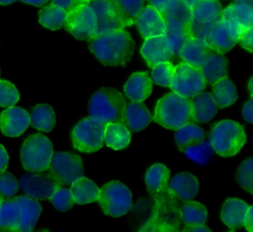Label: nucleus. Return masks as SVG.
<instances>
[{
  "mask_svg": "<svg viewBox=\"0 0 253 232\" xmlns=\"http://www.w3.org/2000/svg\"><path fill=\"white\" fill-rule=\"evenodd\" d=\"M229 7L245 30L253 28V0H233Z\"/></svg>",
  "mask_w": 253,
  "mask_h": 232,
  "instance_id": "nucleus-38",
  "label": "nucleus"
},
{
  "mask_svg": "<svg viewBox=\"0 0 253 232\" xmlns=\"http://www.w3.org/2000/svg\"><path fill=\"white\" fill-rule=\"evenodd\" d=\"M48 170L59 185L72 184L84 174L82 158L69 152L53 153Z\"/></svg>",
  "mask_w": 253,
  "mask_h": 232,
  "instance_id": "nucleus-9",
  "label": "nucleus"
},
{
  "mask_svg": "<svg viewBox=\"0 0 253 232\" xmlns=\"http://www.w3.org/2000/svg\"><path fill=\"white\" fill-rule=\"evenodd\" d=\"M206 87V82L200 69L195 68L185 62H180L175 66L170 88L172 92L190 98L202 92Z\"/></svg>",
  "mask_w": 253,
  "mask_h": 232,
  "instance_id": "nucleus-11",
  "label": "nucleus"
},
{
  "mask_svg": "<svg viewBox=\"0 0 253 232\" xmlns=\"http://www.w3.org/2000/svg\"><path fill=\"white\" fill-rule=\"evenodd\" d=\"M253 28H249L245 31H243L237 39V43H239V45L247 50L249 53L253 52Z\"/></svg>",
  "mask_w": 253,
  "mask_h": 232,
  "instance_id": "nucleus-46",
  "label": "nucleus"
},
{
  "mask_svg": "<svg viewBox=\"0 0 253 232\" xmlns=\"http://www.w3.org/2000/svg\"><path fill=\"white\" fill-rule=\"evenodd\" d=\"M104 142L114 150H122L130 142V132L123 123H110L105 127Z\"/></svg>",
  "mask_w": 253,
  "mask_h": 232,
  "instance_id": "nucleus-33",
  "label": "nucleus"
},
{
  "mask_svg": "<svg viewBox=\"0 0 253 232\" xmlns=\"http://www.w3.org/2000/svg\"><path fill=\"white\" fill-rule=\"evenodd\" d=\"M125 94L134 102L144 101L152 91V81L147 72H133L124 86Z\"/></svg>",
  "mask_w": 253,
  "mask_h": 232,
  "instance_id": "nucleus-23",
  "label": "nucleus"
},
{
  "mask_svg": "<svg viewBox=\"0 0 253 232\" xmlns=\"http://www.w3.org/2000/svg\"><path fill=\"white\" fill-rule=\"evenodd\" d=\"M248 89H249L250 95L252 96V95H253V90H252V77L250 78V80H249V82H248Z\"/></svg>",
  "mask_w": 253,
  "mask_h": 232,
  "instance_id": "nucleus-55",
  "label": "nucleus"
},
{
  "mask_svg": "<svg viewBox=\"0 0 253 232\" xmlns=\"http://www.w3.org/2000/svg\"><path fill=\"white\" fill-rule=\"evenodd\" d=\"M149 5L153 7L155 10H157L159 13L167 6L170 0H147Z\"/></svg>",
  "mask_w": 253,
  "mask_h": 232,
  "instance_id": "nucleus-51",
  "label": "nucleus"
},
{
  "mask_svg": "<svg viewBox=\"0 0 253 232\" xmlns=\"http://www.w3.org/2000/svg\"><path fill=\"white\" fill-rule=\"evenodd\" d=\"M229 232H234V231H229Z\"/></svg>",
  "mask_w": 253,
  "mask_h": 232,
  "instance_id": "nucleus-57",
  "label": "nucleus"
},
{
  "mask_svg": "<svg viewBox=\"0 0 253 232\" xmlns=\"http://www.w3.org/2000/svg\"><path fill=\"white\" fill-rule=\"evenodd\" d=\"M209 139L214 153L226 158L235 156L245 145L247 137L241 124L226 119L212 126Z\"/></svg>",
  "mask_w": 253,
  "mask_h": 232,
  "instance_id": "nucleus-5",
  "label": "nucleus"
},
{
  "mask_svg": "<svg viewBox=\"0 0 253 232\" xmlns=\"http://www.w3.org/2000/svg\"><path fill=\"white\" fill-rule=\"evenodd\" d=\"M238 36L222 20H219L207 32L204 41L212 51L224 55L237 44Z\"/></svg>",
  "mask_w": 253,
  "mask_h": 232,
  "instance_id": "nucleus-15",
  "label": "nucleus"
},
{
  "mask_svg": "<svg viewBox=\"0 0 253 232\" xmlns=\"http://www.w3.org/2000/svg\"><path fill=\"white\" fill-rule=\"evenodd\" d=\"M183 153L187 156L188 159H190L194 163L200 166H205L209 164V162L212 158L214 150L211 146L210 139L205 138L200 144L185 149Z\"/></svg>",
  "mask_w": 253,
  "mask_h": 232,
  "instance_id": "nucleus-36",
  "label": "nucleus"
},
{
  "mask_svg": "<svg viewBox=\"0 0 253 232\" xmlns=\"http://www.w3.org/2000/svg\"><path fill=\"white\" fill-rule=\"evenodd\" d=\"M163 37L172 56L179 57V53L183 45L192 38L190 25L165 24Z\"/></svg>",
  "mask_w": 253,
  "mask_h": 232,
  "instance_id": "nucleus-26",
  "label": "nucleus"
},
{
  "mask_svg": "<svg viewBox=\"0 0 253 232\" xmlns=\"http://www.w3.org/2000/svg\"><path fill=\"white\" fill-rule=\"evenodd\" d=\"M179 215L185 225L200 226L206 223L208 211L205 205L198 201H185L179 207Z\"/></svg>",
  "mask_w": 253,
  "mask_h": 232,
  "instance_id": "nucleus-34",
  "label": "nucleus"
},
{
  "mask_svg": "<svg viewBox=\"0 0 253 232\" xmlns=\"http://www.w3.org/2000/svg\"><path fill=\"white\" fill-rule=\"evenodd\" d=\"M136 29L143 39L163 36L165 30L164 21L160 13L150 5L144 6L135 17Z\"/></svg>",
  "mask_w": 253,
  "mask_h": 232,
  "instance_id": "nucleus-17",
  "label": "nucleus"
},
{
  "mask_svg": "<svg viewBox=\"0 0 253 232\" xmlns=\"http://www.w3.org/2000/svg\"><path fill=\"white\" fill-rule=\"evenodd\" d=\"M243 226H245L248 232H253V206H249L244 217Z\"/></svg>",
  "mask_w": 253,
  "mask_h": 232,
  "instance_id": "nucleus-48",
  "label": "nucleus"
},
{
  "mask_svg": "<svg viewBox=\"0 0 253 232\" xmlns=\"http://www.w3.org/2000/svg\"><path fill=\"white\" fill-rule=\"evenodd\" d=\"M20 1L30 4V5L37 6V7H41V6H43L44 4H46L49 0H20Z\"/></svg>",
  "mask_w": 253,
  "mask_h": 232,
  "instance_id": "nucleus-52",
  "label": "nucleus"
},
{
  "mask_svg": "<svg viewBox=\"0 0 253 232\" xmlns=\"http://www.w3.org/2000/svg\"><path fill=\"white\" fill-rule=\"evenodd\" d=\"M97 20L96 36L125 30L126 22L112 0H91L88 4Z\"/></svg>",
  "mask_w": 253,
  "mask_h": 232,
  "instance_id": "nucleus-12",
  "label": "nucleus"
},
{
  "mask_svg": "<svg viewBox=\"0 0 253 232\" xmlns=\"http://www.w3.org/2000/svg\"><path fill=\"white\" fill-rule=\"evenodd\" d=\"M48 199L50 200L51 204L55 207V209L61 212L69 210L75 204L71 190L61 185L56 187V189L53 191V193Z\"/></svg>",
  "mask_w": 253,
  "mask_h": 232,
  "instance_id": "nucleus-40",
  "label": "nucleus"
},
{
  "mask_svg": "<svg viewBox=\"0 0 253 232\" xmlns=\"http://www.w3.org/2000/svg\"><path fill=\"white\" fill-rule=\"evenodd\" d=\"M168 189L176 198L189 201L198 194L199 180L194 174L188 172H182L171 178Z\"/></svg>",
  "mask_w": 253,
  "mask_h": 232,
  "instance_id": "nucleus-20",
  "label": "nucleus"
},
{
  "mask_svg": "<svg viewBox=\"0 0 253 232\" xmlns=\"http://www.w3.org/2000/svg\"><path fill=\"white\" fill-rule=\"evenodd\" d=\"M124 95L113 87H103L96 90L88 103L89 117L103 123H122L126 109Z\"/></svg>",
  "mask_w": 253,
  "mask_h": 232,
  "instance_id": "nucleus-3",
  "label": "nucleus"
},
{
  "mask_svg": "<svg viewBox=\"0 0 253 232\" xmlns=\"http://www.w3.org/2000/svg\"><path fill=\"white\" fill-rule=\"evenodd\" d=\"M249 205L239 198H228L224 201L220 211L222 222L230 229H239L243 227L244 217Z\"/></svg>",
  "mask_w": 253,
  "mask_h": 232,
  "instance_id": "nucleus-24",
  "label": "nucleus"
},
{
  "mask_svg": "<svg viewBox=\"0 0 253 232\" xmlns=\"http://www.w3.org/2000/svg\"><path fill=\"white\" fill-rule=\"evenodd\" d=\"M191 103V122H209L217 113L218 107L210 92H200L190 100Z\"/></svg>",
  "mask_w": 253,
  "mask_h": 232,
  "instance_id": "nucleus-21",
  "label": "nucleus"
},
{
  "mask_svg": "<svg viewBox=\"0 0 253 232\" xmlns=\"http://www.w3.org/2000/svg\"><path fill=\"white\" fill-rule=\"evenodd\" d=\"M20 99V93L16 86L8 81L0 79V106L13 107Z\"/></svg>",
  "mask_w": 253,
  "mask_h": 232,
  "instance_id": "nucleus-42",
  "label": "nucleus"
},
{
  "mask_svg": "<svg viewBox=\"0 0 253 232\" xmlns=\"http://www.w3.org/2000/svg\"><path fill=\"white\" fill-rule=\"evenodd\" d=\"M70 190L74 202L80 205L97 201L100 193V188L90 178L85 176L74 181L71 184Z\"/></svg>",
  "mask_w": 253,
  "mask_h": 232,
  "instance_id": "nucleus-31",
  "label": "nucleus"
},
{
  "mask_svg": "<svg viewBox=\"0 0 253 232\" xmlns=\"http://www.w3.org/2000/svg\"><path fill=\"white\" fill-rule=\"evenodd\" d=\"M91 0H51L50 4L62 8L67 14L80 8L81 6L87 5Z\"/></svg>",
  "mask_w": 253,
  "mask_h": 232,
  "instance_id": "nucleus-45",
  "label": "nucleus"
},
{
  "mask_svg": "<svg viewBox=\"0 0 253 232\" xmlns=\"http://www.w3.org/2000/svg\"><path fill=\"white\" fill-rule=\"evenodd\" d=\"M175 65L171 61L159 62L152 67L151 81L157 85L170 87Z\"/></svg>",
  "mask_w": 253,
  "mask_h": 232,
  "instance_id": "nucleus-39",
  "label": "nucleus"
},
{
  "mask_svg": "<svg viewBox=\"0 0 253 232\" xmlns=\"http://www.w3.org/2000/svg\"><path fill=\"white\" fill-rule=\"evenodd\" d=\"M180 232H211L209 227L206 225H200V226H189L185 225Z\"/></svg>",
  "mask_w": 253,
  "mask_h": 232,
  "instance_id": "nucleus-50",
  "label": "nucleus"
},
{
  "mask_svg": "<svg viewBox=\"0 0 253 232\" xmlns=\"http://www.w3.org/2000/svg\"><path fill=\"white\" fill-rule=\"evenodd\" d=\"M16 0H0V5H8L14 3Z\"/></svg>",
  "mask_w": 253,
  "mask_h": 232,
  "instance_id": "nucleus-54",
  "label": "nucleus"
},
{
  "mask_svg": "<svg viewBox=\"0 0 253 232\" xmlns=\"http://www.w3.org/2000/svg\"><path fill=\"white\" fill-rule=\"evenodd\" d=\"M41 213L39 201L28 195L3 198L0 204V232H33Z\"/></svg>",
  "mask_w": 253,
  "mask_h": 232,
  "instance_id": "nucleus-1",
  "label": "nucleus"
},
{
  "mask_svg": "<svg viewBox=\"0 0 253 232\" xmlns=\"http://www.w3.org/2000/svg\"><path fill=\"white\" fill-rule=\"evenodd\" d=\"M63 26L75 39L90 40L96 36L97 31L95 13L90 6H81L67 14Z\"/></svg>",
  "mask_w": 253,
  "mask_h": 232,
  "instance_id": "nucleus-13",
  "label": "nucleus"
},
{
  "mask_svg": "<svg viewBox=\"0 0 253 232\" xmlns=\"http://www.w3.org/2000/svg\"><path fill=\"white\" fill-rule=\"evenodd\" d=\"M164 24L190 25L192 9L184 0H170L167 6L160 12Z\"/></svg>",
  "mask_w": 253,
  "mask_h": 232,
  "instance_id": "nucleus-27",
  "label": "nucleus"
},
{
  "mask_svg": "<svg viewBox=\"0 0 253 232\" xmlns=\"http://www.w3.org/2000/svg\"><path fill=\"white\" fill-rule=\"evenodd\" d=\"M122 14L126 27L133 24L135 17L144 7V0H112Z\"/></svg>",
  "mask_w": 253,
  "mask_h": 232,
  "instance_id": "nucleus-37",
  "label": "nucleus"
},
{
  "mask_svg": "<svg viewBox=\"0 0 253 232\" xmlns=\"http://www.w3.org/2000/svg\"><path fill=\"white\" fill-rule=\"evenodd\" d=\"M152 119L167 129H179L191 122L190 98L174 92L165 94L157 101Z\"/></svg>",
  "mask_w": 253,
  "mask_h": 232,
  "instance_id": "nucleus-4",
  "label": "nucleus"
},
{
  "mask_svg": "<svg viewBox=\"0 0 253 232\" xmlns=\"http://www.w3.org/2000/svg\"><path fill=\"white\" fill-rule=\"evenodd\" d=\"M175 131V142L182 152L187 148L200 144L206 138L204 129L193 122H189Z\"/></svg>",
  "mask_w": 253,
  "mask_h": 232,
  "instance_id": "nucleus-30",
  "label": "nucleus"
},
{
  "mask_svg": "<svg viewBox=\"0 0 253 232\" xmlns=\"http://www.w3.org/2000/svg\"><path fill=\"white\" fill-rule=\"evenodd\" d=\"M140 54L150 68L159 62L171 61L173 58V56L168 50L163 36L145 39L140 49Z\"/></svg>",
  "mask_w": 253,
  "mask_h": 232,
  "instance_id": "nucleus-18",
  "label": "nucleus"
},
{
  "mask_svg": "<svg viewBox=\"0 0 253 232\" xmlns=\"http://www.w3.org/2000/svg\"><path fill=\"white\" fill-rule=\"evenodd\" d=\"M187 4H188V6L189 7H193L194 5H196L198 2H200V1H202V0H184Z\"/></svg>",
  "mask_w": 253,
  "mask_h": 232,
  "instance_id": "nucleus-53",
  "label": "nucleus"
},
{
  "mask_svg": "<svg viewBox=\"0 0 253 232\" xmlns=\"http://www.w3.org/2000/svg\"><path fill=\"white\" fill-rule=\"evenodd\" d=\"M29 125V113L21 107H9L0 115V129L5 136L18 137L27 130Z\"/></svg>",
  "mask_w": 253,
  "mask_h": 232,
  "instance_id": "nucleus-16",
  "label": "nucleus"
},
{
  "mask_svg": "<svg viewBox=\"0 0 253 232\" xmlns=\"http://www.w3.org/2000/svg\"><path fill=\"white\" fill-rule=\"evenodd\" d=\"M211 94L218 108H225L232 105L238 98L237 89L228 76L213 83Z\"/></svg>",
  "mask_w": 253,
  "mask_h": 232,
  "instance_id": "nucleus-29",
  "label": "nucleus"
},
{
  "mask_svg": "<svg viewBox=\"0 0 253 232\" xmlns=\"http://www.w3.org/2000/svg\"><path fill=\"white\" fill-rule=\"evenodd\" d=\"M200 70L205 82L212 85L216 81L227 76L228 59L224 57V55L213 51L209 56Z\"/></svg>",
  "mask_w": 253,
  "mask_h": 232,
  "instance_id": "nucleus-25",
  "label": "nucleus"
},
{
  "mask_svg": "<svg viewBox=\"0 0 253 232\" xmlns=\"http://www.w3.org/2000/svg\"><path fill=\"white\" fill-rule=\"evenodd\" d=\"M2 199H3V197H2V196H0V204H1V201H2Z\"/></svg>",
  "mask_w": 253,
  "mask_h": 232,
  "instance_id": "nucleus-56",
  "label": "nucleus"
},
{
  "mask_svg": "<svg viewBox=\"0 0 253 232\" xmlns=\"http://www.w3.org/2000/svg\"><path fill=\"white\" fill-rule=\"evenodd\" d=\"M213 51L206 44L204 40L191 38L181 48L179 57L183 62L201 69L209 56Z\"/></svg>",
  "mask_w": 253,
  "mask_h": 232,
  "instance_id": "nucleus-19",
  "label": "nucleus"
},
{
  "mask_svg": "<svg viewBox=\"0 0 253 232\" xmlns=\"http://www.w3.org/2000/svg\"><path fill=\"white\" fill-rule=\"evenodd\" d=\"M29 116L30 124L40 131L50 132L55 125V113L49 104L36 105Z\"/></svg>",
  "mask_w": 253,
  "mask_h": 232,
  "instance_id": "nucleus-32",
  "label": "nucleus"
},
{
  "mask_svg": "<svg viewBox=\"0 0 253 232\" xmlns=\"http://www.w3.org/2000/svg\"><path fill=\"white\" fill-rule=\"evenodd\" d=\"M53 154L50 140L42 134H33L23 143L21 162L23 168L31 173H41L48 169Z\"/></svg>",
  "mask_w": 253,
  "mask_h": 232,
  "instance_id": "nucleus-6",
  "label": "nucleus"
},
{
  "mask_svg": "<svg viewBox=\"0 0 253 232\" xmlns=\"http://www.w3.org/2000/svg\"><path fill=\"white\" fill-rule=\"evenodd\" d=\"M221 20L231 29L233 30L236 34L240 35L243 31H245V29L242 27V25L240 24L236 14L234 13V11L227 6L226 8L222 9V14H221ZM247 30V29H246Z\"/></svg>",
  "mask_w": 253,
  "mask_h": 232,
  "instance_id": "nucleus-44",
  "label": "nucleus"
},
{
  "mask_svg": "<svg viewBox=\"0 0 253 232\" xmlns=\"http://www.w3.org/2000/svg\"><path fill=\"white\" fill-rule=\"evenodd\" d=\"M236 180L239 185L250 194L253 193V158L245 160L238 168Z\"/></svg>",
  "mask_w": 253,
  "mask_h": 232,
  "instance_id": "nucleus-41",
  "label": "nucleus"
},
{
  "mask_svg": "<svg viewBox=\"0 0 253 232\" xmlns=\"http://www.w3.org/2000/svg\"><path fill=\"white\" fill-rule=\"evenodd\" d=\"M170 176L169 169L163 164L156 163L152 165L145 174V183L151 196H155L168 187Z\"/></svg>",
  "mask_w": 253,
  "mask_h": 232,
  "instance_id": "nucleus-28",
  "label": "nucleus"
},
{
  "mask_svg": "<svg viewBox=\"0 0 253 232\" xmlns=\"http://www.w3.org/2000/svg\"><path fill=\"white\" fill-rule=\"evenodd\" d=\"M97 201L106 215L120 217L130 209L132 195L126 185L119 180H112L100 189Z\"/></svg>",
  "mask_w": 253,
  "mask_h": 232,
  "instance_id": "nucleus-7",
  "label": "nucleus"
},
{
  "mask_svg": "<svg viewBox=\"0 0 253 232\" xmlns=\"http://www.w3.org/2000/svg\"><path fill=\"white\" fill-rule=\"evenodd\" d=\"M9 163V157L5 148L0 144V172H3Z\"/></svg>",
  "mask_w": 253,
  "mask_h": 232,
  "instance_id": "nucleus-49",
  "label": "nucleus"
},
{
  "mask_svg": "<svg viewBox=\"0 0 253 232\" xmlns=\"http://www.w3.org/2000/svg\"><path fill=\"white\" fill-rule=\"evenodd\" d=\"M242 114L244 119L249 122L252 123L253 122V98L252 96L245 102L243 109H242Z\"/></svg>",
  "mask_w": 253,
  "mask_h": 232,
  "instance_id": "nucleus-47",
  "label": "nucleus"
},
{
  "mask_svg": "<svg viewBox=\"0 0 253 232\" xmlns=\"http://www.w3.org/2000/svg\"><path fill=\"white\" fill-rule=\"evenodd\" d=\"M190 30L192 38L204 40L207 32L221 20L222 6L218 0H202L192 8Z\"/></svg>",
  "mask_w": 253,
  "mask_h": 232,
  "instance_id": "nucleus-10",
  "label": "nucleus"
},
{
  "mask_svg": "<svg viewBox=\"0 0 253 232\" xmlns=\"http://www.w3.org/2000/svg\"><path fill=\"white\" fill-rule=\"evenodd\" d=\"M105 127L103 123L86 117L75 125L71 133L73 147L82 153H93L104 144Z\"/></svg>",
  "mask_w": 253,
  "mask_h": 232,
  "instance_id": "nucleus-8",
  "label": "nucleus"
},
{
  "mask_svg": "<svg viewBox=\"0 0 253 232\" xmlns=\"http://www.w3.org/2000/svg\"><path fill=\"white\" fill-rule=\"evenodd\" d=\"M152 121V116L142 102H129L126 105L123 124L129 132L143 130Z\"/></svg>",
  "mask_w": 253,
  "mask_h": 232,
  "instance_id": "nucleus-22",
  "label": "nucleus"
},
{
  "mask_svg": "<svg viewBox=\"0 0 253 232\" xmlns=\"http://www.w3.org/2000/svg\"><path fill=\"white\" fill-rule=\"evenodd\" d=\"M89 50L104 65H125L134 50V42L126 30L94 36L89 40Z\"/></svg>",
  "mask_w": 253,
  "mask_h": 232,
  "instance_id": "nucleus-2",
  "label": "nucleus"
},
{
  "mask_svg": "<svg viewBox=\"0 0 253 232\" xmlns=\"http://www.w3.org/2000/svg\"><path fill=\"white\" fill-rule=\"evenodd\" d=\"M19 186L28 196L36 200H44L51 196L59 184L49 173L27 172L21 176Z\"/></svg>",
  "mask_w": 253,
  "mask_h": 232,
  "instance_id": "nucleus-14",
  "label": "nucleus"
},
{
  "mask_svg": "<svg viewBox=\"0 0 253 232\" xmlns=\"http://www.w3.org/2000/svg\"><path fill=\"white\" fill-rule=\"evenodd\" d=\"M19 189V181L14 174L9 172L0 173V196L12 197Z\"/></svg>",
  "mask_w": 253,
  "mask_h": 232,
  "instance_id": "nucleus-43",
  "label": "nucleus"
},
{
  "mask_svg": "<svg viewBox=\"0 0 253 232\" xmlns=\"http://www.w3.org/2000/svg\"><path fill=\"white\" fill-rule=\"evenodd\" d=\"M67 17V13L60 7L49 4L39 12V22L44 28L51 31L60 29Z\"/></svg>",
  "mask_w": 253,
  "mask_h": 232,
  "instance_id": "nucleus-35",
  "label": "nucleus"
}]
</instances>
